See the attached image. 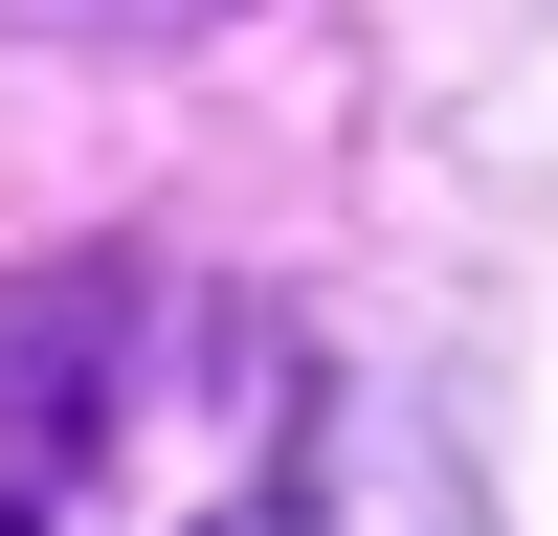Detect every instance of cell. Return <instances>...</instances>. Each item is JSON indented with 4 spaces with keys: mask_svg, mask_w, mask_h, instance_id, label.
Segmentation results:
<instances>
[{
    "mask_svg": "<svg viewBox=\"0 0 558 536\" xmlns=\"http://www.w3.org/2000/svg\"><path fill=\"white\" fill-rule=\"evenodd\" d=\"M202 536H470V447H447L402 380L313 357V380H291V425H268V470L223 491Z\"/></svg>",
    "mask_w": 558,
    "mask_h": 536,
    "instance_id": "6da1fadb",
    "label": "cell"
}]
</instances>
